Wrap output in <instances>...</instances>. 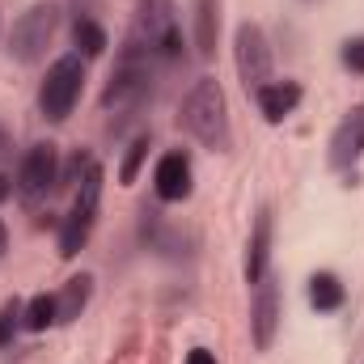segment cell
Masks as SVG:
<instances>
[{"mask_svg":"<svg viewBox=\"0 0 364 364\" xmlns=\"http://www.w3.org/2000/svg\"><path fill=\"white\" fill-rule=\"evenodd\" d=\"M178 123L212 153H229L233 149V127H229V102H225V90L216 77H199L186 102H182Z\"/></svg>","mask_w":364,"mask_h":364,"instance_id":"1","label":"cell"},{"mask_svg":"<svg viewBox=\"0 0 364 364\" xmlns=\"http://www.w3.org/2000/svg\"><path fill=\"white\" fill-rule=\"evenodd\" d=\"M123 55L127 60H153V55L178 60L182 30H178V17H174V0H140Z\"/></svg>","mask_w":364,"mask_h":364,"instance_id":"2","label":"cell"},{"mask_svg":"<svg viewBox=\"0 0 364 364\" xmlns=\"http://www.w3.org/2000/svg\"><path fill=\"white\" fill-rule=\"evenodd\" d=\"M97 208H102V166L93 161L85 170V178L77 182V195H73V208L60 225V259H77L81 246L90 242L93 225H97Z\"/></svg>","mask_w":364,"mask_h":364,"instance_id":"3","label":"cell"},{"mask_svg":"<svg viewBox=\"0 0 364 364\" xmlns=\"http://www.w3.org/2000/svg\"><path fill=\"white\" fill-rule=\"evenodd\" d=\"M81 90H85V60L81 55H60L47 68L43 85H38V110H43V119L47 123H64L77 110Z\"/></svg>","mask_w":364,"mask_h":364,"instance_id":"4","label":"cell"},{"mask_svg":"<svg viewBox=\"0 0 364 364\" xmlns=\"http://www.w3.org/2000/svg\"><path fill=\"white\" fill-rule=\"evenodd\" d=\"M55 30H60V4H55V0L30 4V9L13 21V30H9V55H13L17 64L43 60L47 47H51V38H55Z\"/></svg>","mask_w":364,"mask_h":364,"instance_id":"5","label":"cell"},{"mask_svg":"<svg viewBox=\"0 0 364 364\" xmlns=\"http://www.w3.org/2000/svg\"><path fill=\"white\" fill-rule=\"evenodd\" d=\"M55 182H60V153H55V144H34V149H26V157H21V166H17V178H13L17 199H21L26 208H38V203L51 195Z\"/></svg>","mask_w":364,"mask_h":364,"instance_id":"6","label":"cell"},{"mask_svg":"<svg viewBox=\"0 0 364 364\" xmlns=\"http://www.w3.org/2000/svg\"><path fill=\"white\" fill-rule=\"evenodd\" d=\"M233 60H237V77H242L246 93L263 90L272 81V43H267L263 26H255V21L237 26V34H233Z\"/></svg>","mask_w":364,"mask_h":364,"instance_id":"7","label":"cell"},{"mask_svg":"<svg viewBox=\"0 0 364 364\" xmlns=\"http://www.w3.org/2000/svg\"><path fill=\"white\" fill-rule=\"evenodd\" d=\"M153 90V77H149V60H127L119 55V68L110 73V85L102 93V106L106 110H132L140 106Z\"/></svg>","mask_w":364,"mask_h":364,"instance_id":"8","label":"cell"},{"mask_svg":"<svg viewBox=\"0 0 364 364\" xmlns=\"http://www.w3.org/2000/svg\"><path fill=\"white\" fill-rule=\"evenodd\" d=\"M326 157H331V170H356V161L364 157V102H356L348 119L335 127Z\"/></svg>","mask_w":364,"mask_h":364,"instance_id":"9","label":"cell"},{"mask_svg":"<svg viewBox=\"0 0 364 364\" xmlns=\"http://www.w3.org/2000/svg\"><path fill=\"white\" fill-rule=\"evenodd\" d=\"M275 326H279V288H275L272 272L259 279V292L250 301V331H255V348L267 352L275 343Z\"/></svg>","mask_w":364,"mask_h":364,"instance_id":"10","label":"cell"},{"mask_svg":"<svg viewBox=\"0 0 364 364\" xmlns=\"http://www.w3.org/2000/svg\"><path fill=\"white\" fill-rule=\"evenodd\" d=\"M153 191H157V199H166V203L191 199V157H186V153H166V157L157 161V170H153Z\"/></svg>","mask_w":364,"mask_h":364,"instance_id":"11","label":"cell"},{"mask_svg":"<svg viewBox=\"0 0 364 364\" xmlns=\"http://www.w3.org/2000/svg\"><path fill=\"white\" fill-rule=\"evenodd\" d=\"M272 229H275L272 208H259L255 229H250V246H246V284H259L272 267Z\"/></svg>","mask_w":364,"mask_h":364,"instance_id":"12","label":"cell"},{"mask_svg":"<svg viewBox=\"0 0 364 364\" xmlns=\"http://www.w3.org/2000/svg\"><path fill=\"white\" fill-rule=\"evenodd\" d=\"M255 97H259V110L267 123H284L301 106V85L296 81H267L263 90H255Z\"/></svg>","mask_w":364,"mask_h":364,"instance_id":"13","label":"cell"},{"mask_svg":"<svg viewBox=\"0 0 364 364\" xmlns=\"http://www.w3.org/2000/svg\"><path fill=\"white\" fill-rule=\"evenodd\" d=\"M93 296V275H73L64 288H60V296H55V322L60 326H68V322H77L81 314H85V305H90Z\"/></svg>","mask_w":364,"mask_h":364,"instance_id":"14","label":"cell"},{"mask_svg":"<svg viewBox=\"0 0 364 364\" xmlns=\"http://www.w3.org/2000/svg\"><path fill=\"white\" fill-rule=\"evenodd\" d=\"M220 43V0H195V51L199 60H212Z\"/></svg>","mask_w":364,"mask_h":364,"instance_id":"15","label":"cell"},{"mask_svg":"<svg viewBox=\"0 0 364 364\" xmlns=\"http://www.w3.org/2000/svg\"><path fill=\"white\" fill-rule=\"evenodd\" d=\"M343 284H339V275L335 272H318L309 279V305L318 309V314H331V309H339L343 305Z\"/></svg>","mask_w":364,"mask_h":364,"instance_id":"16","label":"cell"},{"mask_svg":"<svg viewBox=\"0 0 364 364\" xmlns=\"http://www.w3.org/2000/svg\"><path fill=\"white\" fill-rule=\"evenodd\" d=\"M73 43L81 47V55H85V60H97V55L110 47V43H106V30H102L97 21H90V17H81V21L73 26Z\"/></svg>","mask_w":364,"mask_h":364,"instance_id":"17","label":"cell"},{"mask_svg":"<svg viewBox=\"0 0 364 364\" xmlns=\"http://www.w3.org/2000/svg\"><path fill=\"white\" fill-rule=\"evenodd\" d=\"M149 149H153L149 136H136V140L127 144V157H123V166H119V182H123V186H132V182L140 178V166L149 161Z\"/></svg>","mask_w":364,"mask_h":364,"instance_id":"18","label":"cell"},{"mask_svg":"<svg viewBox=\"0 0 364 364\" xmlns=\"http://www.w3.org/2000/svg\"><path fill=\"white\" fill-rule=\"evenodd\" d=\"M21 322H26V331H47V326H55V296H47V292L30 296Z\"/></svg>","mask_w":364,"mask_h":364,"instance_id":"19","label":"cell"},{"mask_svg":"<svg viewBox=\"0 0 364 364\" xmlns=\"http://www.w3.org/2000/svg\"><path fill=\"white\" fill-rule=\"evenodd\" d=\"M21 318H26V305H21V301H17V296H13V301H4V305H0V348H9V343H13V339H17V331H21V326H26V322H21Z\"/></svg>","mask_w":364,"mask_h":364,"instance_id":"20","label":"cell"},{"mask_svg":"<svg viewBox=\"0 0 364 364\" xmlns=\"http://www.w3.org/2000/svg\"><path fill=\"white\" fill-rule=\"evenodd\" d=\"M343 64H348L352 73H364V34L343 43Z\"/></svg>","mask_w":364,"mask_h":364,"instance_id":"21","label":"cell"},{"mask_svg":"<svg viewBox=\"0 0 364 364\" xmlns=\"http://www.w3.org/2000/svg\"><path fill=\"white\" fill-rule=\"evenodd\" d=\"M186 364H216V356H212L208 348H191V356H186Z\"/></svg>","mask_w":364,"mask_h":364,"instance_id":"22","label":"cell"},{"mask_svg":"<svg viewBox=\"0 0 364 364\" xmlns=\"http://www.w3.org/2000/svg\"><path fill=\"white\" fill-rule=\"evenodd\" d=\"M9 157H13V140H9V132L0 127V166H4Z\"/></svg>","mask_w":364,"mask_h":364,"instance_id":"23","label":"cell"},{"mask_svg":"<svg viewBox=\"0 0 364 364\" xmlns=\"http://www.w3.org/2000/svg\"><path fill=\"white\" fill-rule=\"evenodd\" d=\"M9 195H13V182H9V178H4V174H0V203H4Z\"/></svg>","mask_w":364,"mask_h":364,"instance_id":"24","label":"cell"},{"mask_svg":"<svg viewBox=\"0 0 364 364\" xmlns=\"http://www.w3.org/2000/svg\"><path fill=\"white\" fill-rule=\"evenodd\" d=\"M4 250H9V229H4V220H0V259H4Z\"/></svg>","mask_w":364,"mask_h":364,"instance_id":"25","label":"cell"}]
</instances>
